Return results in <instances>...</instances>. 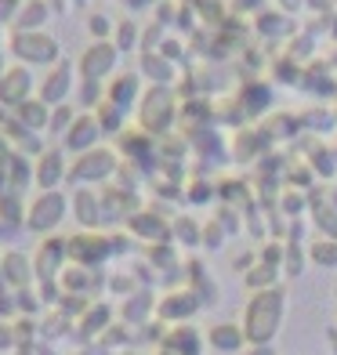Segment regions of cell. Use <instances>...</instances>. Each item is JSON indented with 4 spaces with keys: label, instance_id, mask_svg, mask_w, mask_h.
<instances>
[{
    "label": "cell",
    "instance_id": "cell-4",
    "mask_svg": "<svg viewBox=\"0 0 337 355\" xmlns=\"http://www.w3.org/2000/svg\"><path fill=\"white\" fill-rule=\"evenodd\" d=\"M112 66H116V47L105 44V40H98V44H91L87 51H84V58H80V76L98 84L102 76H109Z\"/></svg>",
    "mask_w": 337,
    "mask_h": 355
},
{
    "label": "cell",
    "instance_id": "cell-1",
    "mask_svg": "<svg viewBox=\"0 0 337 355\" xmlns=\"http://www.w3.org/2000/svg\"><path fill=\"white\" fill-rule=\"evenodd\" d=\"M283 312H286L283 290H258V294H254V301L247 304V315H243L247 341L268 345L272 337H276V330L283 327Z\"/></svg>",
    "mask_w": 337,
    "mask_h": 355
},
{
    "label": "cell",
    "instance_id": "cell-7",
    "mask_svg": "<svg viewBox=\"0 0 337 355\" xmlns=\"http://www.w3.org/2000/svg\"><path fill=\"white\" fill-rule=\"evenodd\" d=\"M29 91H33V76H29L22 66H15V69H8L4 76H0V102L4 105L19 109L29 98Z\"/></svg>",
    "mask_w": 337,
    "mask_h": 355
},
{
    "label": "cell",
    "instance_id": "cell-3",
    "mask_svg": "<svg viewBox=\"0 0 337 355\" xmlns=\"http://www.w3.org/2000/svg\"><path fill=\"white\" fill-rule=\"evenodd\" d=\"M112 171H116V156H112L109 149H91V153H80L69 178L73 182H102V178H109Z\"/></svg>",
    "mask_w": 337,
    "mask_h": 355
},
{
    "label": "cell",
    "instance_id": "cell-23",
    "mask_svg": "<svg viewBox=\"0 0 337 355\" xmlns=\"http://www.w3.org/2000/svg\"><path fill=\"white\" fill-rule=\"evenodd\" d=\"M40 22H44V4H29V8H26L22 26H26V29H37Z\"/></svg>",
    "mask_w": 337,
    "mask_h": 355
},
{
    "label": "cell",
    "instance_id": "cell-27",
    "mask_svg": "<svg viewBox=\"0 0 337 355\" xmlns=\"http://www.w3.org/2000/svg\"><path fill=\"white\" fill-rule=\"evenodd\" d=\"M19 337H15V330L8 327V322H0V348H8V345H15Z\"/></svg>",
    "mask_w": 337,
    "mask_h": 355
},
{
    "label": "cell",
    "instance_id": "cell-24",
    "mask_svg": "<svg viewBox=\"0 0 337 355\" xmlns=\"http://www.w3.org/2000/svg\"><path fill=\"white\" fill-rule=\"evenodd\" d=\"M316 221H319V229H323V232H330V236L337 232V214L334 211H319Z\"/></svg>",
    "mask_w": 337,
    "mask_h": 355
},
{
    "label": "cell",
    "instance_id": "cell-2",
    "mask_svg": "<svg viewBox=\"0 0 337 355\" xmlns=\"http://www.w3.org/2000/svg\"><path fill=\"white\" fill-rule=\"evenodd\" d=\"M62 218H66V196H62L58 189H44L33 200V207H29L26 225L33 232H51V229H58Z\"/></svg>",
    "mask_w": 337,
    "mask_h": 355
},
{
    "label": "cell",
    "instance_id": "cell-14",
    "mask_svg": "<svg viewBox=\"0 0 337 355\" xmlns=\"http://www.w3.org/2000/svg\"><path fill=\"white\" fill-rule=\"evenodd\" d=\"M243 341H247V334L232 327V322H221V327L211 330V348H218V352H239Z\"/></svg>",
    "mask_w": 337,
    "mask_h": 355
},
{
    "label": "cell",
    "instance_id": "cell-5",
    "mask_svg": "<svg viewBox=\"0 0 337 355\" xmlns=\"http://www.w3.org/2000/svg\"><path fill=\"white\" fill-rule=\"evenodd\" d=\"M15 55L22 62H55L58 58V40L44 33H22L15 37Z\"/></svg>",
    "mask_w": 337,
    "mask_h": 355
},
{
    "label": "cell",
    "instance_id": "cell-12",
    "mask_svg": "<svg viewBox=\"0 0 337 355\" xmlns=\"http://www.w3.org/2000/svg\"><path fill=\"white\" fill-rule=\"evenodd\" d=\"M0 279L8 286H29L33 283V265H29V257H22L19 250L4 254V261H0Z\"/></svg>",
    "mask_w": 337,
    "mask_h": 355
},
{
    "label": "cell",
    "instance_id": "cell-18",
    "mask_svg": "<svg viewBox=\"0 0 337 355\" xmlns=\"http://www.w3.org/2000/svg\"><path fill=\"white\" fill-rule=\"evenodd\" d=\"M182 330H185V334H174L167 345H171L174 352H182V348H185V355H196V352H200V334L192 330V327H182Z\"/></svg>",
    "mask_w": 337,
    "mask_h": 355
},
{
    "label": "cell",
    "instance_id": "cell-10",
    "mask_svg": "<svg viewBox=\"0 0 337 355\" xmlns=\"http://www.w3.org/2000/svg\"><path fill=\"white\" fill-rule=\"evenodd\" d=\"M66 174H69V167H66V156H62L58 149L44 153V156L37 159V171H33V178H37L40 189H58L62 182H66Z\"/></svg>",
    "mask_w": 337,
    "mask_h": 355
},
{
    "label": "cell",
    "instance_id": "cell-11",
    "mask_svg": "<svg viewBox=\"0 0 337 355\" xmlns=\"http://www.w3.org/2000/svg\"><path fill=\"white\" fill-rule=\"evenodd\" d=\"M171 120V94L167 91H153L146 105H141V123L149 127V131H164Z\"/></svg>",
    "mask_w": 337,
    "mask_h": 355
},
{
    "label": "cell",
    "instance_id": "cell-22",
    "mask_svg": "<svg viewBox=\"0 0 337 355\" xmlns=\"http://www.w3.org/2000/svg\"><path fill=\"white\" fill-rule=\"evenodd\" d=\"M98 123H102V131H116V123H120V105L105 102L102 112H98Z\"/></svg>",
    "mask_w": 337,
    "mask_h": 355
},
{
    "label": "cell",
    "instance_id": "cell-21",
    "mask_svg": "<svg viewBox=\"0 0 337 355\" xmlns=\"http://www.w3.org/2000/svg\"><path fill=\"white\" fill-rule=\"evenodd\" d=\"M73 109L69 105H55L51 109V123H47V127H51V131H69V127H73Z\"/></svg>",
    "mask_w": 337,
    "mask_h": 355
},
{
    "label": "cell",
    "instance_id": "cell-15",
    "mask_svg": "<svg viewBox=\"0 0 337 355\" xmlns=\"http://www.w3.org/2000/svg\"><path fill=\"white\" fill-rule=\"evenodd\" d=\"M171 304H159V315H167V319H189L192 312H196L200 309V297L196 294H171L167 297Z\"/></svg>",
    "mask_w": 337,
    "mask_h": 355
},
{
    "label": "cell",
    "instance_id": "cell-20",
    "mask_svg": "<svg viewBox=\"0 0 337 355\" xmlns=\"http://www.w3.org/2000/svg\"><path fill=\"white\" fill-rule=\"evenodd\" d=\"M312 261L327 265V268L337 265V243H334V239H319V243H312Z\"/></svg>",
    "mask_w": 337,
    "mask_h": 355
},
{
    "label": "cell",
    "instance_id": "cell-26",
    "mask_svg": "<svg viewBox=\"0 0 337 355\" xmlns=\"http://www.w3.org/2000/svg\"><path fill=\"white\" fill-rule=\"evenodd\" d=\"M135 44V22H123L120 26V47H131Z\"/></svg>",
    "mask_w": 337,
    "mask_h": 355
},
{
    "label": "cell",
    "instance_id": "cell-8",
    "mask_svg": "<svg viewBox=\"0 0 337 355\" xmlns=\"http://www.w3.org/2000/svg\"><path fill=\"white\" fill-rule=\"evenodd\" d=\"M98 135H102L98 116H76L73 127L66 131V149L69 153H91L94 141H98Z\"/></svg>",
    "mask_w": 337,
    "mask_h": 355
},
{
    "label": "cell",
    "instance_id": "cell-17",
    "mask_svg": "<svg viewBox=\"0 0 337 355\" xmlns=\"http://www.w3.org/2000/svg\"><path fill=\"white\" fill-rule=\"evenodd\" d=\"M80 243H84V236L69 239V257H76V261H84V265H91V261H98V257L109 254V243H105V239H98V243H94V236H87V243H94V254H80ZM84 250H91V247H84Z\"/></svg>",
    "mask_w": 337,
    "mask_h": 355
},
{
    "label": "cell",
    "instance_id": "cell-25",
    "mask_svg": "<svg viewBox=\"0 0 337 355\" xmlns=\"http://www.w3.org/2000/svg\"><path fill=\"white\" fill-rule=\"evenodd\" d=\"M109 319V309H105V304H98V309H91V315L84 319V327H102V322ZM94 334V330H91Z\"/></svg>",
    "mask_w": 337,
    "mask_h": 355
},
{
    "label": "cell",
    "instance_id": "cell-29",
    "mask_svg": "<svg viewBox=\"0 0 337 355\" xmlns=\"http://www.w3.org/2000/svg\"><path fill=\"white\" fill-rule=\"evenodd\" d=\"M250 355H276V352H272V348H268V345H258V348H254V352H250Z\"/></svg>",
    "mask_w": 337,
    "mask_h": 355
},
{
    "label": "cell",
    "instance_id": "cell-16",
    "mask_svg": "<svg viewBox=\"0 0 337 355\" xmlns=\"http://www.w3.org/2000/svg\"><path fill=\"white\" fill-rule=\"evenodd\" d=\"M135 91H138V76H120L116 84H112V91H109V102L127 109V105L135 102Z\"/></svg>",
    "mask_w": 337,
    "mask_h": 355
},
{
    "label": "cell",
    "instance_id": "cell-9",
    "mask_svg": "<svg viewBox=\"0 0 337 355\" xmlns=\"http://www.w3.org/2000/svg\"><path fill=\"white\" fill-rule=\"evenodd\" d=\"M69 257V243H62V239H47V243L37 250V261H33V272L40 279H51L62 272V261Z\"/></svg>",
    "mask_w": 337,
    "mask_h": 355
},
{
    "label": "cell",
    "instance_id": "cell-6",
    "mask_svg": "<svg viewBox=\"0 0 337 355\" xmlns=\"http://www.w3.org/2000/svg\"><path fill=\"white\" fill-rule=\"evenodd\" d=\"M69 91H73V66H69V62H58V66L47 73L44 87H40V102L62 105V102L69 98Z\"/></svg>",
    "mask_w": 337,
    "mask_h": 355
},
{
    "label": "cell",
    "instance_id": "cell-19",
    "mask_svg": "<svg viewBox=\"0 0 337 355\" xmlns=\"http://www.w3.org/2000/svg\"><path fill=\"white\" fill-rule=\"evenodd\" d=\"M76 218L84 221V225L98 221V200H94L91 192H80V196H76Z\"/></svg>",
    "mask_w": 337,
    "mask_h": 355
},
{
    "label": "cell",
    "instance_id": "cell-13",
    "mask_svg": "<svg viewBox=\"0 0 337 355\" xmlns=\"http://www.w3.org/2000/svg\"><path fill=\"white\" fill-rule=\"evenodd\" d=\"M19 120H22V127H29V131H44L47 123H51V105L47 102H22L19 105Z\"/></svg>",
    "mask_w": 337,
    "mask_h": 355
},
{
    "label": "cell",
    "instance_id": "cell-28",
    "mask_svg": "<svg viewBox=\"0 0 337 355\" xmlns=\"http://www.w3.org/2000/svg\"><path fill=\"white\" fill-rule=\"evenodd\" d=\"M91 33H98V37H105V33H109V22H105V15H94V19H91Z\"/></svg>",
    "mask_w": 337,
    "mask_h": 355
}]
</instances>
